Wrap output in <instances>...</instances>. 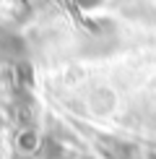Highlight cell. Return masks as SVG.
Wrapping results in <instances>:
<instances>
[{
    "label": "cell",
    "mask_w": 156,
    "mask_h": 159,
    "mask_svg": "<svg viewBox=\"0 0 156 159\" xmlns=\"http://www.w3.org/2000/svg\"><path fill=\"white\" fill-rule=\"evenodd\" d=\"M96 149H99V154L104 159H133V154H135V149L130 143L117 141V138H107V136L96 141Z\"/></svg>",
    "instance_id": "cell-1"
}]
</instances>
